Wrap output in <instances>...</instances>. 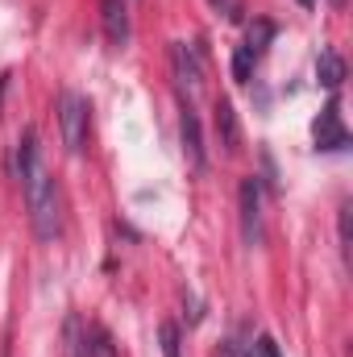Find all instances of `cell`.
Here are the masks:
<instances>
[{
  "instance_id": "obj_1",
  "label": "cell",
  "mask_w": 353,
  "mask_h": 357,
  "mask_svg": "<svg viewBox=\"0 0 353 357\" xmlns=\"http://www.w3.org/2000/svg\"><path fill=\"white\" fill-rule=\"evenodd\" d=\"M17 178H21V191H25V208H29V225L38 233V241H54L59 229H63V216H59V191H54V178L46 175L42 167V150H38V129H21L17 137Z\"/></svg>"
},
{
  "instance_id": "obj_2",
  "label": "cell",
  "mask_w": 353,
  "mask_h": 357,
  "mask_svg": "<svg viewBox=\"0 0 353 357\" xmlns=\"http://www.w3.org/2000/svg\"><path fill=\"white\" fill-rule=\"evenodd\" d=\"M59 129H63V146L71 154H84V146H88V100L80 91L59 96Z\"/></svg>"
},
{
  "instance_id": "obj_3",
  "label": "cell",
  "mask_w": 353,
  "mask_h": 357,
  "mask_svg": "<svg viewBox=\"0 0 353 357\" xmlns=\"http://www.w3.org/2000/svg\"><path fill=\"white\" fill-rule=\"evenodd\" d=\"M171 75H175V88L195 96L204 84V63H200V50L187 46V42H171Z\"/></svg>"
},
{
  "instance_id": "obj_4",
  "label": "cell",
  "mask_w": 353,
  "mask_h": 357,
  "mask_svg": "<svg viewBox=\"0 0 353 357\" xmlns=\"http://www.w3.org/2000/svg\"><path fill=\"white\" fill-rule=\"evenodd\" d=\"M71 354L75 357H117V345H112V337H108V328L104 324H80V320H71Z\"/></svg>"
},
{
  "instance_id": "obj_5",
  "label": "cell",
  "mask_w": 353,
  "mask_h": 357,
  "mask_svg": "<svg viewBox=\"0 0 353 357\" xmlns=\"http://www.w3.org/2000/svg\"><path fill=\"white\" fill-rule=\"evenodd\" d=\"M237 204H241V237H246V245H258L262 241V187H258V178H241Z\"/></svg>"
},
{
  "instance_id": "obj_6",
  "label": "cell",
  "mask_w": 353,
  "mask_h": 357,
  "mask_svg": "<svg viewBox=\"0 0 353 357\" xmlns=\"http://www.w3.org/2000/svg\"><path fill=\"white\" fill-rule=\"evenodd\" d=\"M312 137H316V150H345V146H350V129L341 125L337 100H329V104L320 108V116L312 121Z\"/></svg>"
},
{
  "instance_id": "obj_7",
  "label": "cell",
  "mask_w": 353,
  "mask_h": 357,
  "mask_svg": "<svg viewBox=\"0 0 353 357\" xmlns=\"http://www.w3.org/2000/svg\"><path fill=\"white\" fill-rule=\"evenodd\" d=\"M212 125H216V142L225 146V154H237V150H241V125H237V112H233L229 100H216Z\"/></svg>"
},
{
  "instance_id": "obj_8",
  "label": "cell",
  "mask_w": 353,
  "mask_h": 357,
  "mask_svg": "<svg viewBox=\"0 0 353 357\" xmlns=\"http://www.w3.org/2000/svg\"><path fill=\"white\" fill-rule=\"evenodd\" d=\"M179 137H183V154H187V162L195 167V171H204L208 167V154H204V137H200V121H195V112L183 104V116H179Z\"/></svg>"
},
{
  "instance_id": "obj_9",
  "label": "cell",
  "mask_w": 353,
  "mask_h": 357,
  "mask_svg": "<svg viewBox=\"0 0 353 357\" xmlns=\"http://www.w3.org/2000/svg\"><path fill=\"white\" fill-rule=\"evenodd\" d=\"M100 8H104V13H100V17H104V38H108L112 46H125V42H129V13H125V4H121V0H104Z\"/></svg>"
},
{
  "instance_id": "obj_10",
  "label": "cell",
  "mask_w": 353,
  "mask_h": 357,
  "mask_svg": "<svg viewBox=\"0 0 353 357\" xmlns=\"http://www.w3.org/2000/svg\"><path fill=\"white\" fill-rule=\"evenodd\" d=\"M316 79L329 91H337L345 84V59H341L337 50H320V59H316Z\"/></svg>"
},
{
  "instance_id": "obj_11",
  "label": "cell",
  "mask_w": 353,
  "mask_h": 357,
  "mask_svg": "<svg viewBox=\"0 0 353 357\" xmlns=\"http://www.w3.org/2000/svg\"><path fill=\"white\" fill-rule=\"evenodd\" d=\"M270 38H274V21H266V17H258L250 29H246V50L254 54V59H262L266 46H270Z\"/></svg>"
},
{
  "instance_id": "obj_12",
  "label": "cell",
  "mask_w": 353,
  "mask_h": 357,
  "mask_svg": "<svg viewBox=\"0 0 353 357\" xmlns=\"http://www.w3.org/2000/svg\"><path fill=\"white\" fill-rule=\"evenodd\" d=\"M254 63H258V59H254L246 46H237V54H233V79H237V84H246V79L254 75Z\"/></svg>"
},
{
  "instance_id": "obj_13",
  "label": "cell",
  "mask_w": 353,
  "mask_h": 357,
  "mask_svg": "<svg viewBox=\"0 0 353 357\" xmlns=\"http://www.w3.org/2000/svg\"><path fill=\"white\" fill-rule=\"evenodd\" d=\"M158 341H163V357H179V328L171 320L158 328Z\"/></svg>"
},
{
  "instance_id": "obj_14",
  "label": "cell",
  "mask_w": 353,
  "mask_h": 357,
  "mask_svg": "<svg viewBox=\"0 0 353 357\" xmlns=\"http://www.w3.org/2000/svg\"><path fill=\"white\" fill-rule=\"evenodd\" d=\"M337 220H341V250H345V254H350V245H353V204H341V216H337Z\"/></svg>"
},
{
  "instance_id": "obj_15",
  "label": "cell",
  "mask_w": 353,
  "mask_h": 357,
  "mask_svg": "<svg viewBox=\"0 0 353 357\" xmlns=\"http://www.w3.org/2000/svg\"><path fill=\"white\" fill-rule=\"evenodd\" d=\"M246 357H278V345H274L270 337H262L258 345H250V349H246Z\"/></svg>"
},
{
  "instance_id": "obj_16",
  "label": "cell",
  "mask_w": 353,
  "mask_h": 357,
  "mask_svg": "<svg viewBox=\"0 0 353 357\" xmlns=\"http://www.w3.org/2000/svg\"><path fill=\"white\" fill-rule=\"evenodd\" d=\"M212 4H216L229 21H237V17H241V4H237V0H212Z\"/></svg>"
},
{
  "instance_id": "obj_17",
  "label": "cell",
  "mask_w": 353,
  "mask_h": 357,
  "mask_svg": "<svg viewBox=\"0 0 353 357\" xmlns=\"http://www.w3.org/2000/svg\"><path fill=\"white\" fill-rule=\"evenodd\" d=\"M333 8H345V0H333Z\"/></svg>"
},
{
  "instance_id": "obj_18",
  "label": "cell",
  "mask_w": 353,
  "mask_h": 357,
  "mask_svg": "<svg viewBox=\"0 0 353 357\" xmlns=\"http://www.w3.org/2000/svg\"><path fill=\"white\" fill-rule=\"evenodd\" d=\"M303 4H312V0H303Z\"/></svg>"
}]
</instances>
